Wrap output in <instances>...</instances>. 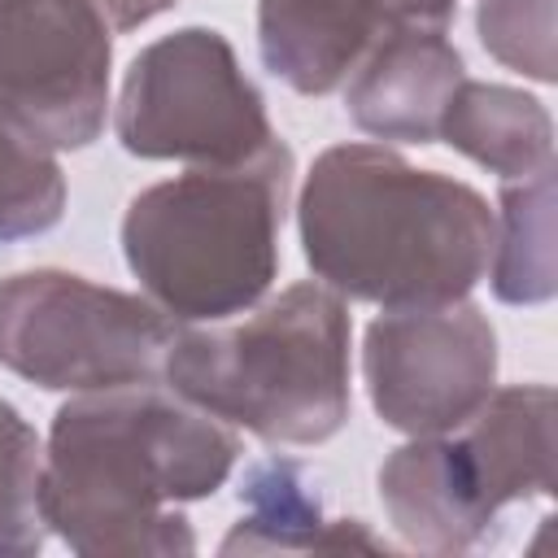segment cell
<instances>
[{
    "label": "cell",
    "instance_id": "obj_14",
    "mask_svg": "<svg viewBox=\"0 0 558 558\" xmlns=\"http://www.w3.org/2000/svg\"><path fill=\"white\" fill-rule=\"evenodd\" d=\"M440 140L453 153L484 166L488 174H497L501 183L527 179V174L554 166L549 109L532 92L506 87V83L462 78L445 109Z\"/></svg>",
    "mask_w": 558,
    "mask_h": 558
},
{
    "label": "cell",
    "instance_id": "obj_1",
    "mask_svg": "<svg viewBox=\"0 0 558 558\" xmlns=\"http://www.w3.org/2000/svg\"><path fill=\"white\" fill-rule=\"evenodd\" d=\"M240 436L161 379L74 392L44 445V519L83 558H174L196 549L179 506L214 497Z\"/></svg>",
    "mask_w": 558,
    "mask_h": 558
},
{
    "label": "cell",
    "instance_id": "obj_19",
    "mask_svg": "<svg viewBox=\"0 0 558 558\" xmlns=\"http://www.w3.org/2000/svg\"><path fill=\"white\" fill-rule=\"evenodd\" d=\"M92 4L109 22V31H135L153 17H161L166 9H174L179 0H92Z\"/></svg>",
    "mask_w": 558,
    "mask_h": 558
},
{
    "label": "cell",
    "instance_id": "obj_10",
    "mask_svg": "<svg viewBox=\"0 0 558 558\" xmlns=\"http://www.w3.org/2000/svg\"><path fill=\"white\" fill-rule=\"evenodd\" d=\"M458 0H257L262 65L296 96H331L405 13Z\"/></svg>",
    "mask_w": 558,
    "mask_h": 558
},
{
    "label": "cell",
    "instance_id": "obj_15",
    "mask_svg": "<svg viewBox=\"0 0 558 558\" xmlns=\"http://www.w3.org/2000/svg\"><path fill=\"white\" fill-rule=\"evenodd\" d=\"M554 166L510 179L493 209L488 283L501 305H545L558 292V222H554Z\"/></svg>",
    "mask_w": 558,
    "mask_h": 558
},
{
    "label": "cell",
    "instance_id": "obj_8",
    "mask_svg": "<svg viewBox=\"0 0 558 558\" xmlns=\"http://www.w3.org/2000/svg\"><path fill=\"white\" fill-rule=\"evenodd\" d=\"M113 31L92 0H0V109L52 153L100 140Z\"/></svg>",
    "mask_w": 558,
    "mask_h": 558
},
{
    "label": "cell",
    "instance_id": "obj_7",
    "mask_svg": "<svg viewBox=\"0 0 558 558\" xmlns=\"http://www.w3.org/2000/svg\"><path fill=\"white\" fill-rule=\"evenodd\" d=\"M362 375L384 427L440 436L497 388V331L475 301L384 310L362 340Z\"/></svg>",
    "mask_w": 558,
    "mask_h": 558
},
{
    "label": "cell",
    "instance_id": "obj_9",
    "mask_svg": "<svg viewBox=\"0 0 558 558\" xmlns=\"http://www.w3.org/2000/svg\"><path fill=\"white\" fill-rule=\"evenodd\" d=\"M458 4H432L397 17L357 61L344 87L353 126L379 144H440L445 109L466 78L449 39Z\"/></svg>",
    "mask_w": 558,
    "mask_h": 558
},
{
    "label": "cell",
    "instance_id": "obj_16",
    "mask_svg": "<svg viewBox=\"0 0 558 558\" xmlns=\"http://www.w3.org/2000/svg\"><path fill=\"white\" fill-rule=\"evenodd\" d=\"M65 214V174L48 144L0 109V244L44 235Z\"/></svg>",
    "mask_w": 558,
    "mask_h": 558
},
{
    "label": "cell",
    "instance_id": "obj_2",
    "mask_svg": "<svg viewBox=\"0 0 558 558\" xmlns=\"http://www.w3.org/2000/svg\"><path fill=\"white\" fill-rule=\"evenodd\" d=\"M305 266L344 301L379 310L471 296L493 253L488 201L388 144H331L296 196Z\"/></svg>",
    "mask_w": 558,
    "mask_h": 558
},
{
    "label": "cell",
    "instance_id": "obj_6",
    "mask_svg": "<svg viewBox=\"0 0 558 558\" xmlns=\"http://www.w3.org/2000/svg\"><path fill=\"white\" fill-rule=\"evenodd\" d=\"M113 135L140 161L240 166L275 140V126L231 39L214 26H179L131 57Z\"/></svg>",
    "mask_w": 558,
    "mask_h": 558
},
{
    "label": "cell",
    "instance_id": "obj_18",
    "mask_svg": "<svg viewBox=\"0 0 558 558\" xmlns=\"http://www.w3.org/2000/svg\"><path fill=\"white\" fill-rule=\"evenodd\" d=\"M475 35L493 61L506 70L554 83V0H480Z\"/></svg>",
    "mask_w": 558,
    "mask_h": 558
},
{
    "label": "cell",
    "instance_id": "obj_13",
    "mask_svg": "<svg viewBox=\"0 0 558 558\" xmlns=\"http://www.w3.org/2000/svg\"><path fill=\"white\" fill-rule=\"evenodd\" d=\"M240 523L218 545L222 554H305V549H371L388 554L362 519H323L310 475L292 458H262L240 484Z\"/></svg>",
    "mask_w": 558,
    "mask_h": 558
},
{
    "label": "cell",
    "instance_id": "obj_11",
    "mask_svg": "<svg viewBox=\"0 0 558 558\" xmlns=\"http://www.w3.org/2000/svg\"><path fill=\"white\" fill-rule=\"evenodd\" d=\"M379 506L392 532L423 554L475 549L497 523L453 432L410 436V445L392 449L379 466Z\"/></svg>",
    "mask_w": 558,
    "mask_h": 558
},
{
    "label": "cell",
    "instance_id": "obj_5",
    "mask_svg": "<svg viewBox=\"0 0 558 558\" xmlns=\"http://www.w3.org/2000/svg\"><path fill=\"white\" fill-rule=\"evenodd\" d=\"M179 323L148 296L35 266L0 279V366L44 392L161 379Z\"/></svg>",
    "mask_w": 558,
    "mask_h": 558
},
{
    "label": "cell",
    "instance_id": "obj_3",
    "mask_svg": "<svg viewBox=\"0 0 558 558\" xmlns=\"http://www.w3.org/2000/svg\"><path fill=\"white\" fill-rule=\"evenodd\" d=\"M292 148L275 135L240 166H192L131 196L122 257L179 327L248 314L279 275Z\"/></svg>",
    "mask_w": 558,
    "mask_h": 558
},
{
    "label": "cell",
    "instance_id": "obj_12",
    "mask_svg": "<svg viewBox=\"0 0 558 558\" xmlns=\"http://www.w3.org/2000/svg\"><path fill=\"white\" fill-rule=\"evenodd\" d=\"M453 440L493 506L501 514L510 501L554 497L558 488V445H554V388L510 384L493 388L488 401L453 427Z\"/></svg>",
    "mask_w": 558,
    "mask_h": 558
},
{
    "label": "cell",
    "instance_id": "obj_4",
    "mask_svg": "<svg viewBox=\"0 0 558 558\" xmlns=\"http://www.w3.org/2000/svg\"><path fill=\"white\" fill-rule=\"evenodd\" d=\"M349 310L305 279L240 323L179 327L161 384L262 445H323L349 423Z\"/></svg>",
    "mask_w": 558,
    "mask_h": 558
},
{
    "label": "cell",
    "instance_id": "obj_17",
    "mask_svg": "<svg viewBox=\"0 0 558 558\" xmlns=\"http://www.w3.org/2000/svg\"><path fill=\"white\" fill-rule=\"evenodd\" d=\"M44 541V445L22 410L0 397V558H31Z\"/></svg>",
    "mask_w": 558,
    "mask_h": 558
}]
</instances>
